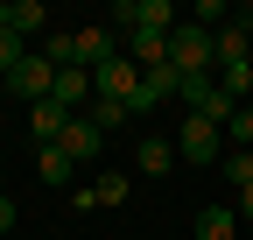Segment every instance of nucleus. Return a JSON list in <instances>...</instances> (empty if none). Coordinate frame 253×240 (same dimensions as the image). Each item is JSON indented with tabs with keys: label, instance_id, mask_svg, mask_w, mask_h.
<instances>
[{
	"label": "nucleus",
	"instance_id": "2",
	"mask_svg": "<svg viewBox=\"0 0 253 240\" xmlns=\"http://www.w3.org/2000/svg\"><path fill=\"white\" fill-rule=\"evenodd\" d=\"M176 156H183V163H197V170L225 163V127H211V120L190 113V120H183V134H176Z\"/></svg>",
	"mask_w": 253,
	"mask_h": 240
},
{
	"label": "nucleus",
	"instance_id": "21",
	"mask_svg": "<svg viewBox=\"0 0 253 240\" xmlns=\"http://www.w3.org/2000/svg\"><path fill=\"white\" fill-rule=\"evenodd\" d=\"M0 92H7V78H0Z\"/></svg>",
	"mask_w": 253,
	"mask_h": 240
},
{
	"label": "nucleus",
	"instance_id": "19",
	"mask_svg": "<svg viewBox=\"0 0 253 240\" xmlns=\"http://www.w3.org/2000/svg\"><path fill=\"white\" fill-rule=\"evenodd\" d=\"M14 219H21V212H14V198H7V191H0V240H7V233H14Z\"/></svg>",
	"mask_w": 253,
	"mask_h": 240
},
{
	"label": "nucleus",
	"instance_id": "8",
	"mask_svg": "<svg viewBox=\"0 0 253 240\" xmlns=\"http://www.w3.org/2000/svg\"><path fill=\"white\" fill-rule=\"evenodd\" d=\"M126 57H134L141 71H155V64H169V36H162V28H134V36H126Z\"/></svg>",
	"mask_w": 253,
	"mask_h": 240
},
{
	"label": "nucleus",
	"instance_id": "12",
	"mask_svg": "<svg viewBox=\"0 0 253 240\" xmlns=\"http://www.w3.org/2000/svg\"><path fill=\"white\" fill-rule=\"evenodd\" d=\"M232 233H239L232 205H204V212H197V240H232Z\"/></svg>",
	"mask_w": 253,
	"mask_h": 240
},
{
	"label": "nucleus",
	"instance_id": "5",
	"mask_svg": "<svg viewBox=\"0 0 253 240\" xmlns=\"http://www.w3.org/2000/svg\"><path fill=\"white\" fill-rule=\"evenodd\" d=\"M71 120H78V113H63L56 99H42V106H28V127H36V148H56Z\"/></svg>",
	"mask_w": 253,
	"mask_h": 240
},
{
	"label": "nucleus",
	"instance_id": "17",
	"mask_svg": "<svg viewBox=\"0 0 253 240\" xmlns=\"http://www.w3.org/2000/svg\"><path fill=\"white\" fill-rule=\"evenodd\" d=\"M225 177H232V191L253 184V148H225Z\"/></svg>",
	"mask_w": 253,
	"mask_h": 240
},
{
	"label": "nucleus",
	"instance_id": "9",
	"mask_svg": "<svg viewBox=\"0 0 253 240\" xmlns=\"http://www.w3.org/2000/svg\"><path fill=\"white\" fill-rule=\"evenodd\" d=\"M99 141H106V134H99V127H91V120H84V113H78V120H71V127H63V141H56V148H63V156H71V163H91V156H99Z\"/></svg>",
	"mask_w": 253,
	"mask_h": 240
},
{
	"label": "nucleus",
	"instance_id": "4",
	"mask_svg": "<svg viewBox=\"0 0 253 240\" xmlns=\"http://www.w3.org/2000/svg\"><path fill=\"white\" fill-rule=\"evenodd\" d=\"M141 78H148V71H141L134 57L120 50L106 71H91V92H99V99H134V92H141Z\"/></svg>",
	"mask_w": 253,
	"mask_h": 240
},
{
	"label": "nucleus",
	"instance_id": "6",
	"mask_svg": "<svg viewBox=\"0 0 253 240\" xmlns=\"http://www.w3.org/2000/svg\"><path fill=\"white\" fill-rule=\"evenodd\" d=\"M49 99H56L63 113H84V106H91V71H84V64L56 71V92H49Z\"/></svg>",
	"mask_w": 253,
	"mask_h": 240
},
{
	"label": "nucleus",
	"instance_id": "15",
	"mask_svg": "<svg viewBox=\"0 0 253 240\" xmlns=\"http://www.w3.org/2000/svg\"><path fill=\"white\" fill-rule=\"evenodd\" d=\"M36 170H42V184H71V156H63V148H36Z\"/></svg>",
	"mask_w": 253,
	"mask_h": 240
},
{
	"label": "nucleus",
	"instance_id": "13",
	"mask_svg": "<svg viewBox=\"0 0 253 240\" xmlns=\"http://www.w3.org/2000/svg\"><path fill=\"white\" fill-rule=\"evenodd\" d=\"M36 50L49 57V64H56V71H71V64H78V36H71V28H49V36H42Z\"/></svg>",
	"mask_w": 253,
	"mask_h": 240
},
{
	"label": "nucleus",
	"instance_id": "10",
	"mask_svg": "<svg viewBox=\"0 0 253 240\" xmlns=\"http://www.w3.org/2000/svg\"><path fill=\"white\" fill-rule=\"evenodd\" d=\"M113 57H120V43H113V28H84V36H78V64H84V71H106Z\"/></svg>",
	"mask_w": 253,
	"mask_h": 240
},
{
	"label": "nucleus",
	"instance_id": "20",
	"mask_svg": "<svg viewBox=\"0 0 253 240\" xmlns=\"http://www.w3.org/2000/svg\"><path fill=\"white\" fill-rule=\"evenodd\" d=\"M232 212H239V219H253V184H246V191L232 198Z\"/></svg>",
	"mask_w": 253,
	"mask_h": 240
},
{
	"label": "nucleus",
	"instance_id": "11",
	"mask_svg": "<svg viewBox=\"0 0 253 240\" xmlns=\"http://www.w3.org/2000/svg\"><path fill=\"white\" fill-rule=\"evenodd\" d=\"M84 120H91V127H99V134H113V127H126V120H134V106H126V99H99V92H91Z\"/></svg>",
	"mask_w": 253,
	"mask_h": 240
},
{
	"label": "nucleus",
	"instance_id": "22",
	"mask_svg": "<svg viewBox=\"0 0 253 240\" xmlns=\"http://www.w3.org/2000/svg\"><path fill=\"white\" fill-rule=\"evenodd\" d=\"M246 106H253V99H246Z\"/></svg>",
	"mask_w": 253,
	"mask_h": 240
},
{
	"label": "nucleus",
	"instance_id": "1",
	"mask_svg": "<svg viewBox=\"0 0 253 240\" xmlns=\"http://www.w3.org/2000/svg\"><path fill=\"white\" fill-rule=\"evenodd\" d=\"M169 64H176L183 78H211V64H218L211 28H197V21H176V28H169Z\"/></svg>",
	"mask_w": 253,
	"mask_h": 240
},
{
	"label": "nucleus",
	"instance_id": "14",
	"mask_svg": "<svg viewBox=\"0 0 253 240\" xmlns=\"http://www.w3.org/2000/svg\"><path fill=\"white\" fill-rule=\"evenodd\" d=\"M176 163H183V156H176V141H162V134H148V141H141V170H148V177H162V170H176Z\"/></svg>",
	"mask_w": 253,
	"mask_h": 240
},
{
	"label": "nucleus",
	"instance_id": "18",
	"mask_svg": "<svg viewBox=\"0 0 253 240\" xmlns=\"http://www.w3.org/2000/svg\"><path fill=\"white\" fill-rule=\"evenodd\" d=\"M225 141H232V148H253V106H239V113H232V127H225Z\"/></svg>",
	"mask_w": 253,
	"mask_h": 240
},
{
	"label": "nucleus",
	"instance_id": "16",
	"mask_svg": "<svg viewBox=\"0 0 253 240\" xmlns=\"http://www.w3.org/2000/svg\"><path fill=\"white\" fill-rule=\"evenodd\" d=\"M28 50H36V43H28V36H14V28H0V78H7L14 64H21V57Z\"/></svg>",
	"mask_w": 253,
	"mask_h": 240
},
{
	"label": "nucleus",
	"instance_id": "3",
	"mask_svg": "<svg viewBox=\"0 0 253 240\" xmlns=\"http://www.w3.org/2000/svg\"><path fill=\"white\" fill-rule=\"evenodd\" d=\"M7 92H14V99H28V106H42V99L56 92V64H49L42 50H28L21 64L7 71Z\"/></svg>",
	"mask_w": 253,
	"mask_h": 240
},
{
	"label": "nucleus",
	"instance_id": "7",
	"mask_svg": "<svg viewBox=\"0 0 253 240\" xmlns=\"http://www.w3.org/2000/svg\"><path fill=\"white\" fill-rule=\"evenodd\" d=\"M126 198H134V184H126L120 170H106L91 191H71V205H78V212H91V205H126Z\"/></svg>",
	"mask_w": 253,
	"mask_h": 240
}]
</instances>
